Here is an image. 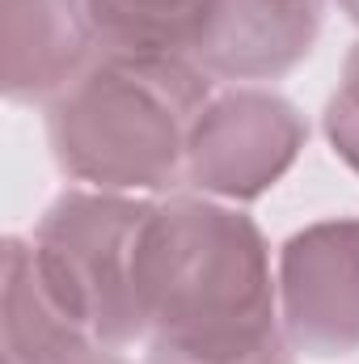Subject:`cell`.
Returning a JSON list of instances; mask_svg holds the SVG:
<instances>
[{"label": "cell", "mask_w": 359, "mask_h": 364, "mask_svg": "<svg viewBox=\"0 0 359 364\" xmlns=\"http://www.w3.org/2000/svg\"><path fill=\"white\" fill-rule=\"evenodd\" d=\"M136 288L153 339L148 364H245L283 343L267 242L233 208L153 203L140 229Z\"/></svg>", "instance_id": "cell-1"}, {"label": "cell", "mask_w": 359, "mask_h": 364, "mask_svg": "<svg viewBox=\"0 0 359 364\" xmlns=\"http://www.w3.org/2000/svg\"><path fill=\"white\" fill-rule=\"evenodd\" d=\"M211 77L178 55L101 51L51 102V149L93 191H165L186 170Z\"/></svg>", "instance_id": "cell-2"}, {"label": "cell", "mask_w": 359, "mask_h": 364, "mask_svg": "<svg viewBox=\"0 0 359 364\" xmlns=\"http://www.w3.org/2000/svg\"><path fill=\"white\" fill-rule=\"evenodd\" d=\"M148 208L110 191H68L26 242L34 279L93 348L114 352L144 335L136 259Z\"/></svg>", "instance_id": "cell-3"}, {"label": "cell", "mask_w": 359, "mask_h": 364, "mask_svg": "<svg viewBox=\"0 0 359 364\" xmlns=\"http://www.w3.org/2000/svg\"><path fill=\"white\" fill-rule=\"evenodd\" d=\"M304 144L292 102L263 90H233L203 106L190 132L186 174L199 191L224 199H258L283 178Z\"/></svg>", "instance_id": "cell-4"}, {"label": "cell", "mask_w": 359, "mask_h": 364, "mask_svg": "<svg viewBox=\"0 0 359 364\" xmlns=\"http://www.w3.org/2000/svg\"><path fill=\"white\" fill-rule=\"evenodd\" d=\"M283 335L309 356L359 348V220L296 233L279 255Z\"/></svg>", "instance_id": "cell-5"}, {"label": "cell", "mask_w": 359, "mask_h": 364, "mask_svg": "<svg viewBox=\"0 0 359 364\" xmlns=\"http://www.w3.org/2000/svg\"><path fill=\"white\" fill-rule=\"evenodd\" d=\"M321 30V0H216L194 64L207 77L275 81L296 68Z\"/></svg>", "instance_id": "cell-6"}, {"label": "cell", "mask_w": 359, "mask_h": 364, "mask_svg": "<svg viewBox=\"0 0 359 364\" xmlns=\"http://www.w3.org/2000/svg\"><path fill=\"white\" fill-rule=\"evenodd\" d=\"M93 43L89 0H4V93L13 102L64 93Z\"/></svg>", "instance_id": "cell-7"}, {"label": "cell", "mask_w": 359, "mask_h": 364, "mask_svg": "<svg viewBox=\"0 0 359 364\" xmlns=\"http://www.w3.org/2000/svg\"><path fill=\"white\" fill-rule=\"evenodd\" d=\"M97 352L89 339L55 309L30 272L26 242H4V360L9 364H64Z\"/></svg>", "instance_id": "cell-8"}, {"label": "cell", "mask_w": 359, "mask_h": 364, "mask_svg": "<svg viewBox=\"0 0 359 364\" xmlns=\"http://www.w3.org/2000/svg\"><path fill=\"white\" fill-rule=\"evenodd\" d=\"M216 0H89L101 51L190 60L207 34Z\"/></svg>", "instance_id": "cell-9"}, {"label": "cell", "mask_w": 359, "mask_h": 364, "mask_svg": "<svg viewBox=\"0 0 359 364\" xmlns=\"http://www.w3.org/2000/svg\"><path fill=\"white\" fill-rule=\"evenodd\" d=\"M326 136H330L334 153L359 174V47L347 55L343 81L326 106Z\"/></svg>", "instance_id": "cell-10"}, {"label": "cell", "mask_w": 359, "mask_h": 364, "mask_svg": "<svg viewBox=\"0 0 359 364\" xmlns=\"http://www.w3.org/2000/svg\"><path fill=\"white\" fill-rule=\"evenodd\" d=\"M64 364H123V360H114V352L97 348V352H85V356H72V360H64Z\"/></svg>", "instance_id": "cell-11"}, {"label": "cell", "mask_w": 359, "mask_h": 364, "mask_svg": "<svg viewBox=\"0 0 359 364\" xmlns=\"http://www.w3.org/2000/svg\"><path fill=\"white\" fill-rule=\"evenodd\" d=\"M245 364H292V360H287V348L279 343V348H270V352H263V356H254V360H245Z\"/></svg>", "instance_id": "cell-12"}, {"label": "cell", "mask_w": 359, "mask_h": 364, "mask_svg": "<svg viewBox=\"0 0 359 364\" xmlns=\"http://www.w3.org/2000/svg\"><path fill=\"white\" fill-rule=\"evenodd\" d=\"M338 4L347 9V17H351V21H359V0H338Z\"/></svg>", "instance_id": "cell-13"}]
</instances>
